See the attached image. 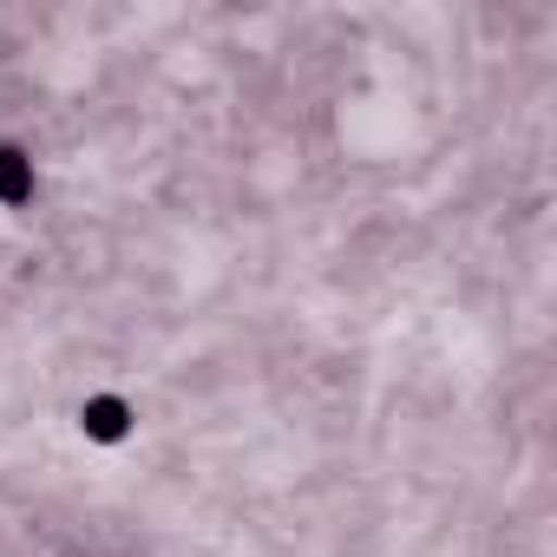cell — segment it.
<instances>
[{"label": "cell", "instance_id": "6da1fadb", "mask_svg": "<svg viewBox=\"0 0 557 557\" xmlns=\"http://www.w3.org/2000/svg\"><path fill=\"white\" fill-rule=\"evenodd\" d=\"M34 197V158L21 145H0V203H27Z\"/></svg>", "mask_w": 557, "mask_h": 557}, {"label": "cell", "instance_id": "7a4b0ae2", "mask_svg": "<svg viewBox=\"0 0 557 557\" xmlns=\"http://www.w3.org/2000/svg\"><path fill=\"white\" fill-rule=\"evenodd\" d=\"M125 400H112V394H99V400H86V433L92 440H125Z\"/></svg>", "mask_w": 557, "mask_h": 557}]
</instances>
